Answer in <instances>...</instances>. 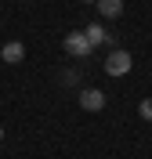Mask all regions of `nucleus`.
Here are the masks:
<instances>
[{
    "label": "nucleus",
    "mask_w": 152,
    "mask_h": 159,
    "mask_svg": "<svg viewBox=\"0 0 152 159\" xmlns=\"http://www.w3.org/2000/svg\"><path fill=\"white\" fill-rule=\"evenodd\" d=\"M131 65H134L131 51H109V54H105V72H109V76H127Z\"/></svg>",
    "instance_id": "nucleus-1"
},
{
    "label": "nucleus",
    "mask_w": 152,
    "mask_h": 159,
    "mask_svg": "<svg viewBox=\"0 0 152 159\" xmlns=\"http://www.w3.org/2000/svg\"><path fill=\"white\" fill-rule=\"evenodd\" d=\"M91 51H94V47L87 43L83 33H69V36H65V54H72V58H87Z\"/></svg>",
    "instance_id": "nucleus-2"
},
{
    "label": "nucleus",
    "mask_w": 152,
    "mask_h": 159,
    "mask_svg": "<svg viewBox=\"0 0 152 159\" xmlns=\"http://www.w3.org/2000/svg\"><path fill=\"white\" fill-rule=\"evenodd\" d=\"M76 98H80V109H87V112H101V109H105V94L94 90V87H83Z\"/></svg>",
    "instance_id": "nucleus-3"
},
{
    "label": "nucleus",
    "mask_w": 152,
    "mask_h": 159,
    "mask_svg": "<svg viewBox=\"0 0 152 159\" xmlns=\"http://www.w3.org/2000/svg\"><path fill=\"white\" fill-rule=\"evenodd\" d=\"M0 58L7 61V65H15V61H22V58H25V47H22L18 40H11V43H4V51H0Z\"/></svg>",
    "instance_id": "nucleus-4"
},
{
    "label": "nucleus",
    "mask_w": 152,
    "mask_h": 159,
    "mask_svg": "<svg viewBox=\"0 0 152 159\" xmlns=\"http://www.w3.org/2000/svg\"><path fill=\"white\" fill-rule=\"evenodd\" d=\"M83 36H87V43H91V47H101V43H105V29H101L98 22H91V25H87V29H83Z\"/></svg>",
    "instance_id": "nucleus-5"
},
{
    "label": "nucleus",
    "mask_w": 152,
    "mask_h": 159,
    "mask_svg": "<svg viewBox=\"0 0 152 159\" xmlns=\"http://www.w3.org/2000/svg\"><path fill=\"white\" fill-rule=\"evenodd\" d=\"M98 11L105 18H120L123 15V0H98Z\"/></svg>",
    "instance_id": "nucleus-6"
},
{
    "label": "nucleus",
    "mask_w": 152,
    "mask_h": 159,
    "mask_svg": "<svg viewBox=\"0 0 152 159\" xmlns=\"http://www.w3.org/2000/svg\"><path fill=\"white\" fill-rule=\"evenodd\" d=\"M138 112H141V119H149V123H152V98H145L141 105H138Z\"/></svg>",
    "instance_id": "nucleus-7"
},
{
    "label": "nucleus",
    "mask_w": 152,
    "mask_h": 159,
    "mask_svg": "<svg viewBox=\"0 0 152 159\" xmlns=\"http://www.w3.org/2000/svg\"><path fill=\"white\" fill-rule=\"evenodd\" d=\"M83 4H98V0H83Z\"/></svg>",
    "instance_id": "nucleus-8"
},
{
    "label": "nucleus",
    "mask_w": 152,
    "mask_h": 159,
    "mask_svg": "<svg viewBox=\"0 0 152 159\" xmlns=\"http://www.w3.org/2000/svg\"><path fill=\"white\" fill-rule=\"evenodd\" d=\"M0 141H4V127H0Z\"/></svg>",
    "instance_id": "nucleus-9"
}]
</instances>
